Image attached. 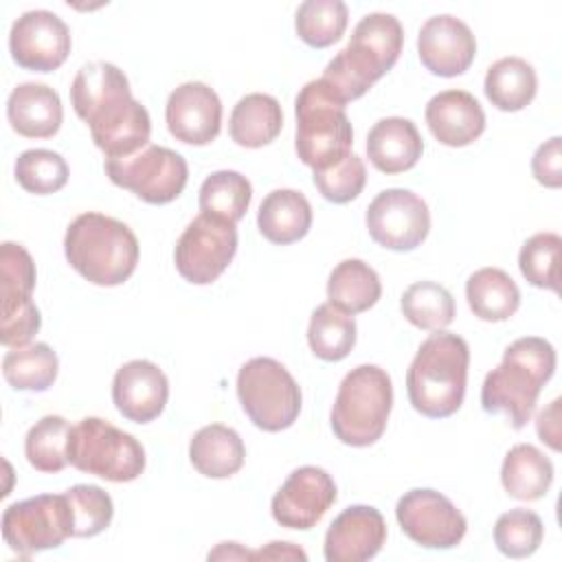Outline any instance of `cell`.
Segmentation results:
<instances>
[{
	"label": "cell",
	"instance_id": "f6af8a7d",
	"mask_svg": "<svg viewBox=\"0 0 562 562\" xmlns=\"http://www.w3.org/2000/svg\"><path fill=\"white\" fill-rule=\"evenodd\" d=\"M252 560H307V553L292 542H270L268 547L252 551Z\"/></svg>",
	"mask_w": 562,
	"mask_h": 562
},
{
	"label": "cell",
	"instance_id": "30bf717a",
	"mask_svg": "<svg viewBox=\"0 0 562 562\" xmlns=\"http://www.w3.org/2000/svg\"><path fill=\"white\" fill-rule=\"evenodd\" d=\"M35 288V263L20 244L0 246V342L24 347L40 331L42 316L31 294Z\"/></svg>",
	"mask_w": 562,
	"mask_h": 562
},
{
	"label": "cell",
	"instance_id": "83f0119b",
	"mask_svg": "<svg viewBox=\"0 0 562 562\" xmlns=\"http://www.w3.org/2000/svg\"><path fill=\"white\" fill-rule=\"evenodd\" d=\"M465 299L476 318L498 323L516 314L520 305V290L505 270L481 268L468 277Z\"/></svg>",
	"mask_w": 562,
	"mask_h": 562
},
{
	"label": "cell",
	"instance_id": "7402d4cb",
	"mask_svg": "<svg viewBox=\"0 0 562 562\" xmlns=\"http://www.w3.org/2000/svg\"><path fill=\"white\" fill-rule=\"evenodd\" d=\"M426 123L441 145L465 147L483 134L485 112L470 92L443 90L428 101Z\"/></svg>",
	"mask_w": 562,
	"mask_h": 562
},
{
	"label": "cell",
	"instance_id": "8d00e7d4",
	"mask_svg": "<svg viewBox=\"0 0 562 562\" xmlns=\"http://www.w3.org/2000/svg\"><path fill=\"white\" fill-rule=\"evenodd\" d=\"M349 11L342 0H305L294 15L296 35L312 48H327L347 29Z\"/></svg>",
	"mask_w": 562,
	"mask_h": 562
},
{
	"label": "cell",
	"instance_id": "4dcf8cb0",
	"mask_svg": "<svg viewBox=\"0 0 562 562\" xmlns=\"http://www.w3.org/2000/svg\"><path fill=\"white\" fill-rule=\"evenodd\" d=\"M382 296L378 272L362 259L340 261L327 279V299L347 314L367 312Z\"/></svg>",
	"mask_w": 562,
	"mask_h": 562
},
{
	"label": "cell",
	"instance_id": "f35d334b",
	"mask_svg": "<svg viewBox=\"0 0 562 562\" xmlns=\"http://www.w3.org/2000/svg\"><path fill=\"white\" fill-rule=\"evenodd\" d=\"M15 180L29 193L48 195L68 182V165L53 149H26L15 160Z\"/></svg>",
	"mask_w": 562,
	"mask_h": 562
},
{
	"label": "cell",
	"instance_id": "44dd1931",
	"mask_svg": "<svg viewBox=\"0 0 562 562\" xmlns=\"http://www.w3.org/2000/svg\"><path fill=\"white\" fill-rule=\"evenodd\" d=\"M112 400L125 419L149 424L165 411L169 400L167 375L149 360H130L114 373Z\"/></svg>",
	"mask_w": 562,
	"mask_h": 562
},
{
	"label": "cell",
	"instance_id": "8992f818",
	"mask_svg": "<svg viewBox=\"0 0 562 562\" xmlns=\"http://www.w3.org/2000/svg\"><path fill=\"white\" fill-rule=\"evenodd\" d=\"M391 408L393 384L389 373L375 364H360L342 378L329 424L342 443L364 448L384 435Z\"/></svg>",
	"mask_w": 562,
	"mask_h": 562
},
{
	"label": "cell",
	"instance_id": "7a4b0ae2",
	"mask_svg": "<svg viewBox=\"0 0 562 562\" xmlns=\"http://www.w3.org/2000/svg\"><path fill=\"white\" fill-rule=\"evenodd\" d=\"M555 371V349L540 336L514 340L496 369L481 386V406L485 413H503L520 430L533 415L542 386Z\"/></svg>",
	"mask_w": 562,
	"mask_h": 562
},
{
	"label": "cell",
	"instance_id": "277c9868",
	"mask_svg": "<svg viewBox=\"0 0 562 562\" xmlns=\"http://www.w3.org/2000/svg\"><path fill=\"white\" fill-rule=\"evenodd\" d=\"M470 349L450 331L430 334L406 371V393L413 408L426 417L454 415L465 397Z\"/></svg>",
	"mask_w": 562,
	"mask_h": 562
},
{
	"label": "cell",
	"instance_id": "cb8c5ba5",
	"mask_svg": "<svg viewBox=\"0 0 562 562\" xmlns=\"http://www.w3.org/2000/svg\"><path fill=\"white\" fill-rule=\"evenodd\" d=\"M424 140L411 119H380L367 134V154L371 165L382 173H402L417 165Z\"/></svg>",
	"mask_w": 562,
	"mask_h": 562
},
{
	"label": "cell",
	"instance_id": "bcb514c9",
	"mask_svg": "<svg viewBox=\"0 0 562 562\" xmlns=\"http://www.w3.org/2000/svg\"><path fill=\"white\" fill-rule=\"evenodd\" d=\"M209 560H252V551L237 542H222L209 553Z\"/></svg>",
	"mask_w": 562,
	"mask_h": 562
},
{
	"label": "cell",
	"instance_id": "1f68e13d",
	"mask_svg": "<svg viewBox=\"0 0 562 562\" xmlns=\"http://www.w3.org/2000/svg\"><path fill=\"white\" fill-rule=\"evenodd\" d=\"M307 342L316 358L338 362L349 356L356 345V321L331 303H323L312 312Z\"/></svg>",
	"mask_w": 562,
	"mask_h": 562
},
{
	"label": "cell",
	"instance_id": "ffe728a7",
	"mask_svg": "<svg viewBox=\"0 0 562 562\" xmlns=\"http://www.w3.org/2000/svg\"><path fill=\"white\" fill-rule=\"evenodd\" d=\"M386 542V522L371 505L342 509L325 533L327 562H364L380 553Z\"/></svg>",
	"mask_w": 562,
	"mask_h": 562
},
{
	"label": "cell",
	"instance_id": "7bdbcfd3",
	"mask_svg": "<svg viewBox=\"0 0 562 562\" xmlns=\"http://www.w3.org/2000/svg\"><path fill=\"white\" fill-rule=\"evenodd\" d=\"M531 173L540 184L549 189H558L562 184V138L560 136L549 138L536 149L531 158Z\"/></svg>",
	"mask_w": 562,
	"mask_h": 562
},
{
	"label": "cell",
	"instance_id": "f1b7e54d",
	"mask_svg": "<svg viewBox=\"0 0 562 562\" xmlns=\"http://www.w3.org/2000/svg\"><path fill=\"white\" fill-rule=\"evenodd\" d=\"M501 483L512 498L538 501L553 483V463L531 443H516L503 459Z\"/></svg>",
	"mask_w": 562,
	"mask_h": 562
},
{
	"label": "cell",
	"instance_id": "484cf974",
	"mask_svg": "<svg viewBox=\"0 0 562 562\" xmlns=\"http://www.w3.org/2000/svg\"><path fill=\"white\" fill-rule=\"evenodd\" d=\"M244 457L246 448L241 437L224 424L200 428L189 443L191 465L209 479H228L237 474L244 465Z\"/></svg>",
	"mask_w": 562,
	"mask_h": 562
},
{
	"label": "cell",
	"instance_id": "ba28073f",
	"mask_svg": "<svg viewBox=\"0 0 562 562\" xmlns=\"http://www.w3.org/2000/svg\"><path fill=\"white\" fill-rule=\"evenodd\" d=\"M68 461L81 472L112 483H127L145 470L140 441L101 417H83L70 430Z\"/></svg>",
	"mask_w": 562,
	"mask_h": 562
},
{
	"label": "cell",
	"instance_id": "d590c367",
	"mask_svg": "<svg viewBox=\"0 0 562 562\" xmlns=\"http://www.w3.org/2000/svg\"><path fill=\"white\" fill-rule=\"evenodd\" d=\"M400 307L411 325L426 331H439L454 321V299L435 281L408 285L400 299Z\"/></svg>",
	"mask_w": 562,
	"mask_h": 562
},
{
	"label": "cell",
	"instance_id": "4fadbf2b",
	"mask_svg": "<svg viewBox=\"0 0 562 562\" xmlns=\"http://www.w3.org/2000/svg\"><path fill=\"white\" fill-rule=\"evenodd\" d=\"M237 252L235 224L200 213L178 237L173 261L180 277L193 285L213 283Z\"/></svg>",
	"mask_w": 562,
	"mask_h": 562
},
{
	"label": "cell",
	"instance_id": "9c48e42d",
	"mask_svg": "<svg viewBox=\"0 0 562 562\" xmlns=\"http://www.w3.org/2000/svg\"><path fill=\"white\" fill-rule=\"evenodd\" d=\"M237 397L248 419L266 430L290 428L301 413V389L292 373L274 358H252L237 373Z\"/></svg>",
	"mask_w": 562,
	"mask_h": 562
},
{
	"label": "cell",
	"instance_id": "8fae6325",
	"mask_svg": "<svg viewBox=\"0 0 562 562\" xmlns=\"http://www.w3.org/2000/svg\"><path fill=\"white\" fill-rule=\"evenodd\" d=\"M103 167L116 187L132 191L147 204L173 202L189 178L187 160L178 151L160 145H147L123 158H105Z\"/></svg>",
	"mask_w": 562,
	"mask_h": 562
},
{
	"label": "cell",
	"instance_id": "ab89813d",
	"mask_svg": "<svg viewBox=\"0 0 562 562\" xmlns=\"http://www.w3.org/2000/svg\"><path fill=\"white\" fill-rule=\"evenodd\" d=\"M544 536L540 516L531 509H509L494 525V542L507 558H527L536 553Z\"/></svg>",
	"mask_w": 562,
	"mask_h": 562
},
{
	"label": "cell",
	"instance_id": "e575fe53",
	"mask_svg": "<svg viewBox=\"0 0 562 562\" xmlns=\"http://www.w3.org/2000/svg\"><path fill=\"white\" fill-rule=\"evenodd\" d=\"M72 426L61 415H46L35 422L24 439V454L37 472H61L68 461V441Z\"/></svg>",
	"mask_w": 562,
	"mask_h": 562
},
{
	"label": "cell",
	"instance_id": "836d02e7",
	"mask_svg": "<svg viewBox=\"0 0 562 562\" xmlns=\"http://www.w3.org/2000/svg\"><path fill=\"white\" fill-rule=\"evenodd\" d=\"M59 360L46 342H33L7 351L2 375L18 391H46L57 378Z\"/></svg>",
	"mask_w": 562,
	"mask_h": 562
},
{
	"label": "cell",
	"instance_id": "d6a6232c",
	"mask_svg": "<svg viewBox=\"0 0 562 562\" xmlns=\"http://www.w3.org/2000/svg\"><path fill=\"white\" fill-rule=\"evenodd\" d=\"M252 200V187L246 176L239 171L222 169L213 171L204 178L198 195L200 211L220 220H226L231 224H237Z\"/></svg>",
	"mask_w": 562,
	"mask_h": 562
},
{
	"label": "cell",
	"instance_id": "b9f144b4",
	"mask_svg": "<svg viewBox=\"0 0 562 562\" xmlns=\"http://www.w3.org/2000/svg\"><path fill=\"white\" fill-rule=\"evenodd\" d=\"M367 182V169L360 156L349 154L340 162L314 171V184L318 193L334 202V204H347L356 200Z\"/></svg>",
	"mask_w": 562,
	"mask_h": 562
},
{
	"label": "cell",
	"instance_id": "e0dca14e",
	"mask_svg": "<svg viewBox=\"0 0 562 562\" xmlns=\"http://www.w3.org/2000/svg\"><path fill=\"white\" fill-rule=\"evenodd\" d=\"M338 492L334 479L316 465H303L290 472L270 503L272 518L288 529H312L334 505Z\"/></svg>",
	"mask_w": 562,
	"mask_h": 562
},
{
	"label": "cell",
	"instance_id": "5bb4252c",
	"mask_svg": "<svg viewBox=\"0 0 562 562\" xmlns=\"http://www.w3.org/2000/svg\"><path fill=\"white\" fill-rule=\"evenodd\" d=\"M367 231L371 239L395 252H406L428 237V204L408 189H384L367 206Z\"/></svg>",
	"mask_w": 562,
	"mask_h": 562
},
{
	"label": "cell",
	"instance_id": "ac0fdd59",
	"mask_svg": "<svg viewBox=\"0 0 562 562\" xmlns=\"http://www.w3.org/2000/svg\"><path fill=\"white\" fill-rule=\"evenodd\" d=\"M171 136L187 145H209L222 127V101L217 92L202 81L178 86L165 108Z\"/></svg>",
	"mask_w": 562,
	"mask_h": 562
},
{
	"label": "cell",
	"instance_id": "5b68a950",
	"mask_svg": "<svg viewBox=\"0 0 562 562\" xmlns=\"http://www.w3.org/2000/svg\"><path fill=\"white\" fill-rule=\"evenodd\" d=\"M68 263L94 285L125 283L138 263V239L132 228L103 213H81L66 228Z\"/></svg>",
	"mask_w": 562,
	"mask_h": 562
},
{
	"label": "cell",
	"instance_id": "7c38bea8",
	"mask_svg": "<svg viewBox=\"0 0 562 562\" xmlns=\"http://www.w3.org/2000/svg\"><path fill=\"white\" fill-rule=\"evenodd\" d=\"M72 509L66 494H40L13 503L2 514L4 542L18 555L59 547L72 536Z\"/></svg>",
	"mask_w": 562,
	"mask_h": 562
},
{
	"label": "cell",
	"instance_id": "60d3db41",
	"mask_svg": "<svg viewBox=\"0 0 562 562\" xmlns=\"http://www.w3.org/2000/svg\"><path fill=\"white\" fill-rule=\"evenodd\" d=\"M72 509V536L92 538L105 531L114 516L112 498L99 485H75L64 492Z\"/></svg>",
	"mask_w": 562,
	"mask_h": 562
},
{
	"label": "cell",
	"instance_id": "2e32d148",
	"mask_svg": "<svg viewBox=\"0 0 562 562\" xmlns=\"http://www.w3.org/2000/svg\"><path fill=\"white\" fill-rule=\"evenodd\" d=\"M70 31L66 22L46 9L22 13L9 33V50L18 66L33 72L57 70L70 53Z\"/></svg>",
	"mask_w": 562,
	"mask_h": 562
},
{
	"label": "cell",
	"instance_id": "d6986e66",
	"mask_svg": "<svg viewBox=\"0 0 562 562\" xmlns=\"http://www.w3.org/2000/svg\"><path fill=\"white\" fill-rule=\"evenodd\" d=\"M417 53L432 75L457 77L474 61L476 40L470 26L459 18L432 15L419 29Z\"/></svg>",
	"mask_w": 562,
	"mask_h": 562
},
{
	"label": "cell",
	"instance_id": "52a82bcc",
	"mask_svg": "<svg viewBox=\"0 0 562 562\" xmlns=\"http://www.w3.org/2000/svg\"><path fill=\"white\" fill-rule=\"evenodd\" d=\"M296 154L314 171L327 169L351 154L353 130L340 103L321 81H307L296 94Z\"/></svg>",
	"mask_w": 562,
	"mask_h": 562
},
{
	"label": "cell",
	"instance_id": "3957f363",
	"mask_svg": "<svg viewBox=\"0 0 562 562\" xmlns=\"http://www.w3.org/2000/svg\"><path fill=\"white\" fill-rule=\"evenodd\" d=\"M402 44L404 29L395 15L369 13L353 26L349 44L325 66L321 81L347 105L395 66Z\"/></svg>",
	"mask_w": 562,
	"mask_h": 562
},
{
	"label": "cell",
	"instance_id": "6da1fadb",
	"mask_svg": "<svg viewBox=\"0 0 562 562\" xmlns=\"http://www.w3.org/2000/svg\"><path fill=\"white\" fill-rule=\"evenodd\" d=\"M70 103L105 158L132 156L149 145V112L132 97L119 66L108 61L81 66L70 86Z\"/></svg>",
	"mask_w": 562,
	"mask_h": 562
},
{
	"label": "cell",
	"instance_id": "4316f807",
	"mask_svg": "<svg viewBox=\"0 0 562 562\" xmlns=\"http://www.w3.org/2000/svg\"><path fill=\"white\" fill-rule=\"evenodd\" d=\"M283 127V112L274 97L263 92L246 94L231 112L228 134L239 147L257 149L272 143Z\"/></svg>",
	"mask_w": 562,
	"mask_h": 562
},
{
	"label": "cell",
	"instance_id": "f546056e",
	"mask_svg": "<svg viewBox=\"0 0 562 562\" xmlns=\"http://www.w3.org/2000/svg\"><path fill=\"white\" fill-rule=\"evenodd\" d=\"M485 97L503 112H518L527 108L538 90L533 66L522 57H503L487 68Z\"/></svg>",
	"mask_w": 562,
	"mask_h": 562
},
{
	"label": "cell",
	"instance_id": "74e56055",
	"mask_svg": "<svg viewBox=\"0 0 562 562\" xmlns=\"http://www.w3.org/2000/svg\"><path fill=\"white\" fill-rule=\"evenodd\" d=\"M560 250L562 239L555 233L531 235L518 255V268L522 277L542 290L560 292Z\"/></svg>",
	"mask_w": 562,
	"mask_h": 562
},
{
	"label": "cell",
	"instance_id": "d4e9b609",
	"mask_svg": "<svg viewBox=\"0 0 562 562\" xmlns=\"http://www.w3.org/2000/svg\"><path fill=\"white\" fill-rule=\"evenodd\" d=\"M257 226L272 244H294L310 233L312 206L296 189H274L259 204Z\"/></svg>",
	"mask_w": 562,
	"mask_h": 562
},
{
	"label": "cell",
	"instance_id": "ee69618b",
	"mask_svg": "<svg viewBox=\"0 0 562 562\" xmlns=\"http://www.w3.org/2000/svg\"><path fill=\"white\" fill-rule=\"evenodd\" d=\"M560 397H555L547 408H542L538 413V419H536V430H538V437L540 441H544L551 450H560Z\"/></svg>",
	"mask_w": 562,
	"mask_h": 562
},
{
	"label": "cell",
	"instance_id": "9a60e30c",
	"mask_svg": "<svg viewBox=\"0 0 562 562\" xmlns=\"http://www.w3.org/2000/svg\"><path fill=\"white\" fill-rule=\"evenodd\" d=\"M395 518L402 531L426 549H452L468 529L465 516L452 501L428 487L408 490L395 505Z\"/></svg>",
	"mask_w": 562,
	"mask_h": 562
},
{
	"label": "cell",
	"instance_id": "603a6c76",
	"mask_svg": "<svg viewBox=\"0 0 562 562\" xmlns=\"http://www.w3.org/2000/svg\"><path fill=\"white\" fill-rule=\"evenodd\" d=\"M7 119L24 138H50L61 127V99L46 83H20L9 94Z\"/></svg>",
	"mask_w": 562,
	"mask_h": 562
}]
</instances>
